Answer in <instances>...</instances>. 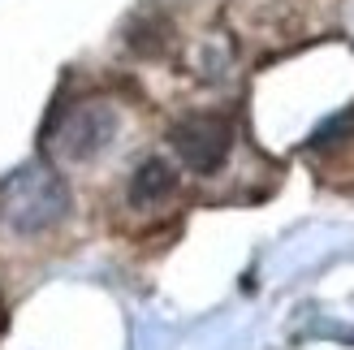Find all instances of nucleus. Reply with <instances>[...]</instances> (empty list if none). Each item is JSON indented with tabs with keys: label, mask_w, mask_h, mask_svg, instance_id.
<instances>
[{
	"label": "nucleus",
	"mask_w": 354,
	"mask_h": 350,
	"mask_svg": "<svg viewBox=\"0 0 354 350\" xmlns=\"http://www.w3.org/2000/svg\"><path fill=\"white\" fill-rule=\"evenodd\" d=\"M113 134H117V109L104 100H86L57 117L48 143L65 160H91V156H100L113 143Z\"/></svg>",
	"instance_id": "f257e3e1"
},
{
	"label": "nucleus",
	"mask_w": 354,
	"mask_h": 350,
	"mask_svg": "<svg viewBox=\"0 0 354 350\" xmlns=\"http://www.w3.org/2000/svg\"><path fill=\"white\" fill-rule=\"evenodd\" d=\"M65 186L44 169H22L17 178L9 182V221L17 225L22 234H35V230H48L65 217Z\"/></svg>",
	"instance_id": "f03ea898"
},
{
	"label": "nucleus",
	"mask_w": 354,
	"mask_h": 350,
	"mask_svg": "<svg viewBox=\"0 0 354 350\" xmlns=\"http://www.w3.org/2000/svg\"><path fill=\"white\" fill-rule=\"evenodd\" d=\"M234 147V126L225 117H186L173 126V151L190 173H216Z\"/></svg>",
	"instance_id": "7ed1b4c3"
},
{
	"label": "nucleus",
	"mask_w": 354,
	"mask_h": 350,
	"mask_svg": "<svg viewBox=\"0 0 354 350\" xmlns=\"http://www.w3.org/2000/svg\"><path fill=\"white\" fill-rule=\"evenodd\" d=\"M173 186H177L173 169H169L165 160H147V165L130 178V203H134V208H156L160 199L173 195Z\"/></svg>",
	"instance_id": "20e7f679"
},
{
	"label": "nucleus",
	"mask_w": 354,
	"mask_h": 350,
	"mask_svg": "<svg viewBox=\"0 0 354 350\" xmlns=\"http://www.w3.org/2000/svg\"><path fill=\"white\" fill-rule=\"evenodd\" d=\"M354 130V109H346V113H337V117H328L320 130L311 134V151H324V147H337L342 138Z\"/></svg>",
	"instance_id": "39448f33"
}]
</instances>
